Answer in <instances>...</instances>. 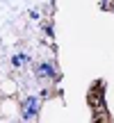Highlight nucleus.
<instances>
[{"instance_id": "obj_1", "label": "nucleus", "mask_w": 114, "mask_h": 123, "mask_svg": "<svg viewBox=\"0 0 114 123\" xmlns=\"http://www.w3.org/2000/svg\"><path fill=\"white\" fill-rule=\"evenodd\" d=\"M103 89H105V84H103V82H96L91 87V91L87 93V100H89V105H91V110H96V107L103 105Z\"/></svg>"}, {"instance_id": "obj_2", "label": "nucleus", "mask_w": 114, "mask_h": 123, "mask_svg": "<svg viewBox=\"0 0 114 123\" xmlns=\"http://www.w3.org/2000/svg\"><path fill=\"white\" fill-rule=\"evenodd\" d=\"M94 121H96V123H107V121H112V116H110V112L105 110V105H101V107L94 110Z\"/></svg>"}]
</instances>
